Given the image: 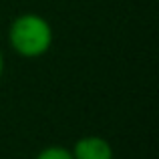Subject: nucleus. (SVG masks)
<instances>
[{
    "instance_id": "obj_1",
    "label": "nucleus",
    "mask_w": 159,
    "mask_h": 159,
    "mask_svg": "<svg viewBox=\"0 0 159 159\" xmlns=\"http://www.w3.org/2000/svg\"><path fill=\"white\" fill-rule=\"evenodd\" d=\"M8 47L18 57L34 61L44 57L52 48L54 30L52 24L39 12H22L14 16L6 30Z\"/></svg>"
},
{
    "instance_id": "obj_2",
    "label": "nucleus",
    "mask_w": 159,
    "mask_h": 159,
    "mask_svg": "<svg viewBox=\"0 0 159 159\" xmlns=\"http://www.w3.org/2000/svg\"><path fill=\"white\" fill-rule=\"evenodd\" d=\"M73 159H115L111 141L103 135H83L70 147Z\"/></svg>"
},
{
    "instance_id": "obj_3",
    "label": "nucleus",
    "mask_w": 159,
    "mask_h": 159,
    "mask_svg": "<svg viewBox=\"0 0 159 159\" xmlns=\"http://www.w3.org/2000/svg\"><path fill=\"white\" fill-rule=\"evenodd\" d=\"M34 159H73L69 147L62 145H47L34 155Z\"/></svg>"
},
{
    "instance_id": "obj_4",
    "label": "nucleus",
    "mask_w": 159,
    "mask_h": 159,
    "mask_svg": "<svg viewBox=\"0 0 159 159\" xmlns=\"http://www.w3.org/2000/svg\"><path fill=\"white\" fill-rule=\"evenodd\" d=\"M4 66H6V62H4V54L0 51V79H2V75H4Z\"/></svg>"
}]
</instances>
